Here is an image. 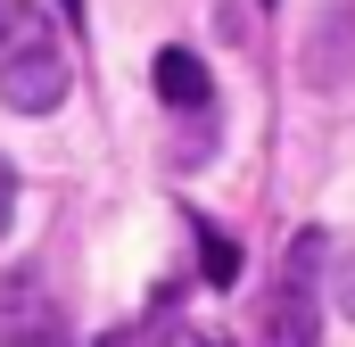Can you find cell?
I'll return each instance as SVG.
<instances>
[{"label":"cell","instance_id":"277c9868","mask_svg":"<svg viewBox=\"0 0 355 347\" xmlns=\"http://www.w3.org/2000/svg\"><path fill=\"white\" fill-rule=\"evenodd\" d=\"M157 99H174L182 116H207L215 83H207V67H198L190 50H157Z\"/></svg>","mask_w":355,"mask_h":347},{"label":"cell","instance_id":"52a82bcc","mask_svg":"<svg viewBox=\"0 0 355 347\" xmlns=\"http://www.w3.org/2000/svg\"><path fill=\"white\" fill-rule=\"evenodd\" d=\"M198 248H207V281H232V273H240V248H232V240H215L207 223H198Z\"/></svg>","mask_w":355,"mask_h":347},{"label":"cell","instance_id":"ba28073f","mask_svg":"<svg viewBox=\"0 0 355 347\" xmlns=\"http://www.w3.org/2000/svg\"><path fill=\"white\" fill-rule=\"evenodd\" d=\"M8 223H17V166L0 158V232H8Z\"/></svg>","mask_w":355,"mask_h":347},{"label":"cell","instance_id":"9c48e42d","mask_svg":"<svg viewBox=\"0 0 355 347\" xmlns=\"http://www.w3.org/2000/svg\"><path fill=\"white\" fill-rule=\"evenodd\" d=\"M58 8H67V17H83V0H58Z\"/></svg>","mask_w":355,"mask_h":347},{"label":"cell","instance_id":"5b68a950","mask_svg":"<svg viewBox=\"0 0 355 347\" xmlns=\"http://www.w3.org/2000/svg\"><path fill=\"white\" fill-rule=\"evenodd\" d=\"M99 347H215V339H198L190 323H174V314H157V323H124V331H107Z\"/></svg>","mask_w":355,"mask_h":347},{"label":"cell","instance_id":"6da1fadb","mask_svg":"<svg viewBox=\"0 0 355 347\" xmlns=\"http://www.w3.org/2000/svg\"><path fill=\"white\" fill-rule=\"evenodd\" d=\"M67 42H58V25H50V8H33V0H0V99L17 108V116H50L58 99H67Z\"/></svg>","mask_w":355,"mask_h":347},{"label":"cell","instance_id":"8992f818","mask_svg":"<svg viewBox=\"0 0 355 347\" xmlns=\"http://www.w3.org/2000/svg\"><path fill=\"white\" fill-rule=\"evenodd\" d=\"M322 273H331V306L355 323V232H347V240H331V264H322Z\"/></svg>","mask_w":355,"mask_h":347},{"label":"cell","instance_id":"3957f363","mask_svg":"<svg viewBox=\"0 0 355 347\" xmlns=\"http://www.w3.org/2000/svg\"><path fill=\"white\" fill-rule=\"evenodd\" d=\"M322 257H331L322 232H306V240L289 248L281 298H272V323H281V339H289V347H314V273H322Z\"/></svg>","mask_w":355,"mask_h":347},{"label":"cell","instance_id":"7a4b0ae2","mask_svg":"<svg viewBox=\"0 0 355 347\" xmlns=\"http://www.w3.org/2000/svg\"><path fill=\"white\" fill-rule=\"evenodd\" d=\"M0 347H67V314L33 273L0 281Z\"/></svg>","mask_w":355,"mask_h":347}]
</instances>
